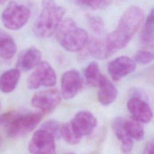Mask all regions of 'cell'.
<instances>
[{"mask_svg":"<svg viewBox=\"0 0 154 154\" xmlns=\"http://www.w3.org/2000/svg\"><path fill=\"white\" fill-rule=\"evenodd\" d=\"M144 19L143 10L139 7L131 6L123 13L116 29L109 33L105 41L108 55L124 48L138 31Z\"/></svg>","mask_w":154,"mask_h":154,"instance_id":"obj_1","label":"cell"},{"mask_svg":"<svg viewBox=\"0 0 154 154\" xmlns=\"http://www.w3.org/2000/svg\"><path fill=\"white\" fill-rule=\"evenodd\" d=\"M66 10L57 5L55 0H42V10L34 26L33 32L39 38H46L55 32Z\"/></svg>","mask_w":154,"mask_h":154,"instance_id":"obj_2","label":"cell"},{"mask_svg":"<svg viewBox=\"0 0 154 154\" xmlns=\"http://www.w3.org/2000/svg\"><path fill=\"white\" fill-rule=\"evenodd\" d=\"M55 32L59 44L69 52H75L81 51L88 39L87 31L79 27L70 18H67L61 21Z\"/></svg>","mask_w":154,"mask_h":154,"instance_id":"obj_3","label":"cell"},{"mask_svg":"<svg viewBox=\"0 0 154 154\" xmlns=\"http://www.w3.org/2000/svg\"><path fill=\"white\" fill-rule=\"evenodd\" d=\"M30 14V10L27 7L12 1L7 5L2 13V22L8 29L18 30L27 23Z\"/></svg>","mask_w":154,"mask_h":154,"instance_id":"obj_4","label":"cell"},{"mask_svg":"<svg viewBox=\"0 0 154 154\" xmlns=\"http://www.w3.org/2000/svg\"><path fill=\"white\" fill-rule=\"evenodd\" d=\"M42 119L40 113L18 114L7 125V134L11 138L19 137L31 132Z\"/></svg>","mask_w":154,"mask_h":154,"instance_id":"obj_5","label":"cell"},{"mask_svg":"<svg viewBox=\"0 0 154 154\" xmlns=\"http://www.w3.org/2000/svg\"><path fill=\"white\" fill-rule=\"evenodd\" d=\"M57 82L55 70L46 61L40 62L29 75L26 81L28 88L34 90L41 87H52Z\"/></svg>","mask_w":154,"mask_h":154,"instance_id":"obj_6","label":"cell"},{"mask_svg":"<svg viewBox=\"0 0 154 154\" xmlns=\"http://www.w3.org/2000/svg\"><path fill=\"white\" fill-rule=\"evenodd\" d=\"M28 150L34 154L54 153L56 150L55 138L48 132L40 128L32 136Z\"/></svg>","mask_w":154,"mask_h":154,"instance_id":"obj_7","label":"cell"},{"mask_svg":"<svg viewBox=\"0 0 154 154\" xmlns=\"http://www.w3.org/2000/svg\"><path fill=\"white\" fill-rule=\"evenodd\" d=\"M61 93L56 89H49L35 93L31 99L32 105L44 112L52 111L61 102Z\"/></svg>","mask_w":154,"mask_h":154,"instance_id":"obj_8","label":"cell"},{"mask_svg":"<svg viewBox=\"0 0 154 154\" xmlns=\"http://www.w3.org/2000/svg\"><path fill=\"white\" fill-rule=\"evenodd\" d=\"M70 123L76 134L82 138L92 133L97 126V120L91 112L83 110L78 112Z\"/></svg>","mask_w":154,"mask_h":154,"instance_id":"obj_9","label":"cell"},{"mask_svg":"<svg viewBox=\"0 0 154 154\" xmlns=\"http://www.w3.org/2000/svg\"><path fill=\"white\" fill-rule=\"evenodd\" d=\"M82 79L76 70H69L63 73L61 79V95L64 99L73 98L81 90Z\"/></svg>","mask_w":154,"mask_h":154,"instance_id":"obj_10","label":"cell"},{"mask_svg":"<svg viewBox=\"0 0 154 154\" xmlns=\"http://www.w3.org/2000/svg\"><path fill=\"white\" fill-rule=\"evenodd\" d=\"M135 67V61L123 55L111 61L108 65V71L114 81H119L132 73Z\"/></svg>","mask_w":154,"mask_h":154,"instance_id":"obj_11","label":"cell"},{"mask_svg":"<svg viewBox=\"0 0 154 154\" xmlns=\"http://www.w3.org/2000/svg\"><path fill=\"white\" fill-rule=\"evenodd\" d=\"M127 108L133 118L140 123H149L153 118V112L149 104L138 97H132L127 102Z\"/></svg>","mask_w":154,"mask_h":154,"instance_id":"obj_12","label":"cell"},{"mask_svg":"<svg viewBox=\"0 0 154 154\" xmlns=\"http://www.w3.org/2000/svg\"><path fill=\"white\" fill-rule=\"evenodd\" d=\"M42 53L36 48H29L19 55L17 61V68L20 70L28 71L34 69L40 62Z\"/></svg>","mask_w":154,"mask_h":154,"instance_id":"obj_13","label":"cell"},{"mask_svg":"<svg viewBox=\"0 0 154 154\" xmlns=\"http://www.w3.org/2000/svg\"><path fill=\"white\" fill-rule=\"evenodd\" d=\"M97 87V99L102 105L108 106L115 101L117 96V89L104 75H102Z\"/></svg>","mask_w":154,"mask_h":154,"instance_id":"obj_14","label":"cell"},{"mask_svg":"<svg viewBox=\"0 0 154 154\" xmlns=\"http://www.w3.org/2000/svg\"><path fill=\"white\" fill-rule=\"evenodd\" d=\"M113 132L121 143V148L123 152H130L134 146L133 140L129 137L123 126V118L118 117L112 122Z\"/></svg>","mask_w":154,"mask_h":154,"instance_id":"obj_15","label":"cell"},{"mask_svg":"<svg viewBox=\"0 0 154 154\" xmlns=\"http://www.w3.org/2000/svg\"><path fill=\"white\" fill-rule=\"evenodd\" d=\"M20 76V70L11 69L4 72L0 76V90L4 93L12 92L16 87Z\"/></svg>","mask_w":154,"mask_h":154,"instance_id":"obj_16","label":"cell"},{"mask_svg":"<svg viewBox=\"0 0 154 154\" xmlns=\"http://www.w3.org/2000/svg\"><path fill=\"white\" fill-rule=\"evenodd\" d=\"M17 51V45L13 38L0 30V58L10 60L12 58Z\"/></svg>","mask_w":154,"mask_h":154,"instance_id":"obj_17","label":"cell"},{"mask_svg":"<svg viewBox=\"0 0 154 154\" xmlns=\"http://www.w3.org/2000/svg\"><path fill=\"white\" fill-rule=\"evenodd\" d=\"M153 10L148 14L140 35V42L146 47H152L153 42Z\"/></svg>","mask_w":154,"mask_h":154,"instance_id":"obj_18","label":"cell"},{"mask_svg":"<svg viewBox=\"0 0 154 154\" xmlns=\"http://www.w3.org/2000/svg\"><path fill=\"white\" fill-rule=\"evenodd\" d=\"M123 126L128 134L132 140L140 141L144 138L143 127L140 122L134 118L123 119Z\"/></svg>","mask_w":154,"mask_h":154,"instance_id":"obj_19","label":"cell"},{"mask_svg":"<svg viewBox=\"0 0 154 154\" xmlns=\"http://www.w3.org/2000/svg\"><path fill=\"white\" fill-rule=\"evenodd\" d=\"M85 46H86L87 54L94 58L102 59L108 57L106 52L105 43L96 38H91L90 40L88 39Z\"/></svg>","mask_w":154,"mask_h":154,"instance_id":"obj_20","label":"cell"},{"mask_svg":"<svg viewBox=\"0 0 154 154\" xmlns=\"http://www.w3.org/2000/svg\"><path fill=\"white\" fill-rule=\"evenodd\" d=\"M84 77L88 85L97 87L102 74L98 64L94 61L90 63L84 70Z\"/></svg>","mask_w":154,"mask_h":154,"instance_id":"obj_21","label":"cell"},{"mask_svg":"<svg viewBox=\"0 0 154 154\" xmlns=\"http://www.w3.org/2000/svg\"><path fill=\"white\" fill-rule=\"evenodd\" d=\"M60 135L66 143L71 145L78 144L81 140L73 129L70 122L60 125Z\"/></svg>","mask_w":154,"mask_h":154,"instance_id":"obj_22","label":"cell"},{"mask_svg":"<svg viewBox=\"0 0 154 154\" xmlns=\"http://www.w3.org/2000/svg\"><path fill=\"white\" fill-rule=\"evenodd\" d=\"M87 22L91 30L96 34H102L105 30V25L103 20L99 16L88 14Z\"/></svg>","mask_w":154,"mask_h":154,"instance_id":"obj_23","label":"cell"},{"mask_svg":"<svg viewBox=\"0 0 154 154\" xmlns=\"http://www.w3.org/2000/svg\"><path fill=\"white\" fill-rule=\"evenodd\" d=\"M60 125L57 120L50 119L44 122L41 126L40 129L48 132L55 138L60 135Z\"/></svg>","mask_w":154,"mask_h":154,"instance_id":"obj_24","label":"cell"},{"mask_svg":"<svg viewBox=\"0 0 154 154\" xmlns=\"http://www.w3.org/2000/svg\"><path fill=\"white\" fill-rule=\"evenodd\" d=\"M134 60L140 64H147L153 61V54L147 50H138L135 52Z\"/></svg>","mask_w":154,"mask_h":154,"instance_id":"obj_25","label":"cell"},{"mask_svg":"<svg viewBox=\"0 0 154 154\" xmlns=\"http://www.w3.org/2000/svg\"><path fill=\"white\" fill-rule=\"evenodd\" d=\"M80 4L92 10L105 8L109 4L108 0H76Z\"/></svg>","mask_w":154,"mask_h":154,"instance_id":"obj_26","label":"cell"},{"mask_svg":"<svg viewBox=\"0 0 154 154\" xmlns=\"http://www.w3.org/2000/svg\"><path fill=\"white\" fill-rule=\"evenodd\" d=\"M17 113L14 111L7 112L0 116V124L7 125L17 115Z\"/></svg>","mask_w":154,"mask_h":154,"instance_id":"obj_27","label":"cell"},{"mask_svg":"<svg viewBox=\"0 0 154 154\" xmlns=\"http://www.w3.org/2000/svg\"><path fill=\"white\" fill-rule=\"evenodd\" d=\"M153 144H154V143L153 140L148 142L144 149L143 153L146 154L152 153L153 152Z\"/></svg>","mask_w":154,"mask_h":154,"instance_id":"obj_28","label":"cell"},{"mask_svg":"<svg viewBox=\"0 0 154 154\" xmlns=\"http://www.w3.org/2000/svg\"><path fill=\"white\" fill-rule=\"evenodd\" d=\"M8 0H0V5H2V4H5L7 1H8Z\"/></svg>","mask_w":154,"mask_h":154,"instance_id":"obj_29","label":"cell"},{"mask_svg":"<svg viewBox=\"0 0 154 154\" xmlns=\"http://www.w3.org/2000/svg\"><path fill=\"white\" fill-rule=\"evenodd\" d=\"M1 142H2V137H1V134H0V146H1Z\"/></svg>","mask_w":154,"mask_h":154,"instance_id":"obj_30","label":"cell"}]
</instances>
